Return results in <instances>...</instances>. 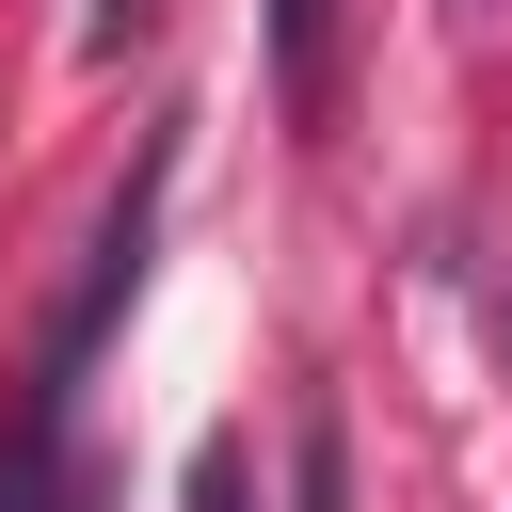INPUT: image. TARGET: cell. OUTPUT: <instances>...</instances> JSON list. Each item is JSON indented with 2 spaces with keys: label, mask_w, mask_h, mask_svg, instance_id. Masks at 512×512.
<instances>
[{
  "label": "cell",
  "mask_w": 512,
  "mask_h": 512,
  "mask_svg": "<svg viewBox=\"0 0 512 512\" xmlns=\"http://www.w3.org/2000/svg\"><path fill=\"white\" fill-rule=\"evenodd\" d=\"M144 208H160V144H144V176L112 192V224H96V256H80V288H64V320H48V368H32V432L64 416V384H80V352L112 336V304H128V272H144Z\"/></svg>",
  "instance_id": "6da1fadb"
},
{
  "label": "cell",
  "mask_w": 512,
  "mask_h": 512,
  "mask_svg": "<svg viewBox=\"0 0 512 512\" xmlns=\"http://www.w3.org/2000/svg\"><path fill=\"white\" fill-rule=\"evenodd\" d=\"M80 496H96V480H80V464H64L48 432H32L16 464H0V512H80Z\"/></svg>",
  "instance_id": "3957f363"
},
{
  "label": "cell",
  "mask_w": 512,
  "mask_h": 512,
  "mask_svg": "<svg viewBox=\"0 0 512 512\" xmlns=\"http://www.w3.org/2000/svg\"><path fill=\"white\" fill-rule=\"evenodd\" d=\"M192 512H256V464H240V432H208V448H192Z\"/></svg>",
  "instance_id": "5b68a950"
},
{
  "label": "cell",
  "mask_w": 512,
  "mask_h": 512,
  "mask_svg": "<svg viewBox=\"0 0 512 512\" xmlns=\"http://www.w3.org/2000/svg\"><path fill=\"white\" fill-rule=\"evenodd\" d=\"M288 512H352V432H336V416L288 432Z\"/></svg>",
  "instance_id": "7a4b0ae2"
},
{
  "label": "cell",
  "mask_w": 512,
  "mask_h": 512,
  "mask_svg": "<svg viewBox=\"0 0 512 512\" xmlns=\"http://www.w3.org/2000/svg\"><path fill=\"white\" fill-rule=\"evenodd\" d=\"M320 16H336V0H272V80H288V96H320Z\"/></svg>",
  "instance_id": "277c9868"
}]
</instances>
